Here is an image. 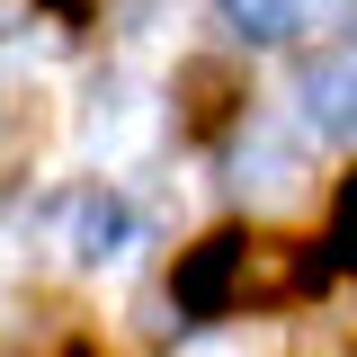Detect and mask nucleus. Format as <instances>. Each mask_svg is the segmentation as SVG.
<instances>
[{
  "mask_svg": "<svg viewBox=\"0 0 357 357\" xmlns=\"http://www.w3.org/2000/svg\"><path fill=\"white\" fill-rule=\"evenodd\" d=\"M232 188H241V206H304V188H312V152H304V134H286L277 116H250L241 126V143H232Z\"/></svg>",
  "mask_w": 357,
  "mask_h": 357,
  "instance_id": "f257e3e1",
  "label": "nucleus"
},
{
  "mask_svg": "<svg viewBox=\"0 0 357 357\" xmlns=\"http://www.w3.org/2000/svg\"><path fill=\"white\" fill-rule=\"evenodd\" d=\"M241 286H250V241H232V232H215V241H197L188 259H178L170 295L188 321H223V312L241 304Z\"/></svg>",
  "mask_w": 357,
  "mask_h": 357,
  "instance_id": "f03ea898",
  "label": "nucleus"
},
{
  "mask_svg": "<svg viewBox=\"0 0 357 357\" xmlns=\"http://www.w3.org/2000/svg\"><path fill=\"white\" fill-rule=\"evenodd\" d=\"M63 250H72V268H116L134 250V206L116 197V188L63 197Z\"/></svg>",
  "mask_w": 357,
  "mask_h": 357,
  "instance_id": "7ed1b4c3",
  "label": "nucleus"
},
{
  "mask_svg": "<svg viewBox=\"0 0 357 357\" xmlns=\"http://www.w3.org/2000/svg\"><path fill=\"white\" fill-rule=\"evenodd\" d=\"M295 98H304V126L312 134L349 143L357 134V45L349 54H312L304 72H295Z\"/></svg>",
  "mask_w": 357,
  "mask_h": 357,
  "instance_id": "20e7f679",
  "label": "nucleus"
},
{
  "mask_svg": "<svg viewBox=\"0 0 357 357\" xmlns=\"http://www.w3.org/2000/svg\"><path fill=\"white\" fill-rule=\"evenodd\" d=\"M143 134H152V107H143L134 81H98L89 89V152L126 161V152H143Z\"/></svg>",
  "mask_w": 357,
  "mask_h": 357,
  "instance_id": "39448f33",
  "label": "nucleus"
},
{
  "mask_svg": "<svg viewBox=\"0 0 357 357\" xmlns=\"http://www.w3.org/2000/svg\"><path fill=\"white\" fill-rule=\"evenodd\" d=\"M223 18H232V36H250V45H286L295 18H304V0H223Z\"/></svg>",
  "mask_w": 357,
  "mask_h": 357,
  "instance_id": "423d86ee",
  "label": "nucleus"
},
{
  "mask_svg": "<svg viewBox=\"0 0 357 357\" xmlns=\"http://www.w3.org/2000/svg\"><path fill=\"white\" fill-rule=\"evenodd\" d=\"M340 250H357V178H349V197H340Z\"/></svg>",
  "mask_w": 357,
  "mask_h": 357,
  "instance_id": "0eeeda50",
  "label": "nucleus"
},
{
  "mask_svg": "<svg viewBox=\"0 0 357 357\" xmlns=\"http://www.w3.org/2000/svg\"><path fill=\"white\" fill-rule=\"evenodd\" d=\"M188 357H241V349H232V340H197Z\"/></svg>",
  "mask_w": 357,
  "mask_h": 357,
  "instance_id": "6e6552de",
  "label": "nucleus"
},
{
  "mask_svg": "<svg viewBox=\"0 0 357 357\" xmlns=\"http://www.w3.org/2000/svg\"><path fill=\"white\" fill-rule=\"evenodd\" d=\"M340 27H349V36H357V0H340Z\"/></svg>",
  "mask_w": 357,
  "mask_h": 357,
  "instance_id": "1a4fd4ad",
  "label": "nucleus"
}]
</instances>
